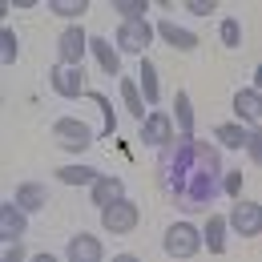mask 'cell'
Here are the masks:
<instances>
[{
    "mask_svg": "<svg viewBox=\"0 0 262 262\" xmlns=\"http://www.w3.org/2000/svg\"><path fill=\"white\" fill-rule=\"evenodd\" d=\"M198 250H202V234H198V226H190V222H173V226L165 230V254H173V258H194Z\"/></svg>",
    "mask_w": 262,
    "mask_h": 262,
    "instance_id": "obj_1",
    "label": "cell"
},
{
    "mask_svg": "<svg viewBox=\"0 0 262 262\" xmlns=\"http://www.w3.org/2000/svg\"><path fill=\"white\" fill-rule=\"evenodd\" d=\"M53 133H57V145L69 149V154H81V149L93 145V133H89V125H85L81 117H61V121H53Z\"/></svg>",
    "mask_w": 262,
    "mask_h": 262,
    "instance_id": "obj_2",
    "label": "cell"
},
{
    "mask_svg": "<svg viewBox=\"0 0 262 262\" xmlns=\"http://www.w3.org/2000/svg\"><path fill=\"white\" fill-rule=\"evenodd\" d=\"M137 206L133 202H125V198H117L113 206H105L101 210V222H105V230H113V234H129L133 226H137Z\"/></svg>",
    "mask_w": 262,
    "mask_h": 262,
    "instance_id": "obj_3",
    "label": "cell"
},
{
    "mask_svg": "<svg viewBox=\"0 0 262 262\" xmlns=\"http://www.w3.org/2000/svg\"><path fill=\"white\" fill-rule=\"evenodd\" d=\"M85 45H89V33H85L81 25H69L65 33L57 36V57H61V65H81Z\"/></svg>",
    "mask_w": 262,
    "mask_h": 262,
    "instance_id": "obj_4",
    "label": "cell"
},
{
    "mask_svg": "<svg viewBox=\"0 0 262 262\" xmlns=\"http://www.w3.org/2000/svg\"><path fill=\"white\" fill-rule=\"evenodd\" d=\"M149 40H154V29L145 20H121V29H117V49L121 53H145Z\"/></svg>",
    "mask_w": 262,
    "mask_h": 262,
    "instance_id": "obj_5",
    "label": "cell"
},
{
    "mask_svg": "<svg viewBox=\"0 0 262 262\" xmlns=\"http://www.w3.org/2000/svg\"><path fill=\"white\" fill-rule=\"evenodd\" d=\"M49 81H53V89H57L65 101H77L85 93V69H77V65H57Z\"/></svg>",
    "mask_w": 262,
    "mask_h": 262,
    "instance_id": "obj_6",
    "label": "cell"
},
{
    "mask_svg": "<svg viewBox=\"0 0 262 262\" xmlns=\"http://www.w3.org/2000/svg\"><path fill=\"white\" fill-rule=\"evenodd\" d=\"M230 222H234V230H238L242 238H254V234L262 230V206H254V202H238L234 214H230Z\"/></svg>",
    "mask_w": 262,
    "mask_h": 262,
    "instance_id": "obj_7",
    "label": "cell"
},
{
    "mask_svg": "<svg viewBox=\"0 0 262 262\" xmlns=\"http://www.w3.org/2000/svg\"><path fill=\"white\" fill-rule=\"evenodd\" d=\"M141 137H145V145H169V137H173V121H169L165 113H145V121H141Z\"/></svg>",
    "mask_w": 262,
    "mask_h": 262,
    "instance_id": "obj_8",
    "label": "cell"
},
{
    "mask_svg": "<svg viewBox=\"0 0 262 262\" xmlns=\"http://www.w3.org/2000/svg\"><path fill=\"white\" fill-rule=\"evenodd\" d=\"M0 238L20 242L25 238V210L20 206H0Z\"/></svg>",
    "mask_w": 262,
    "mask_h": 262,
    "instance_id": "obj_9",
    "label": "cell"
},
{
    "mask_svg": "<svg viewBox=\"0 0 262 262\" xmlns=\"http://www.w3.org/2000/svg\"><path fill=\"white\" fill-rule=\"evenodd\" d=\"M69 258L73 262H101L105 250H101V242L93 238V234H77V238L69 242Z\"/></svg>",
    "mask_w": 262,
    "mask_h": 262,
    "instance_id": "obj_10",
    "label": "cell"
},
{
    "mask_svg": "<svg viewBox=\"0 0 262 262\" xmlns=\"http://www.w3.org/2000/svg\"><path fill=\"white\" fill-rule=\"evenodd\" d=\"M117 198H125V182L121 178H93V202H97L101 210L113 206Z\"/></svg>",
    "mask_w": 262,
    "mask_h": 262,
    "instance_id": "obj_11",
    "label": "cell"
},
{
    "mask_svg": "<svg viewBox=\"0 0 262 262\" xmlns=\"http://www.w3.org/2000/svg\"><path fill=\"white\" fill-rule=\"evenodd\" d=\"M158 33L165 36V45H173V49H182V53H194V49H198V36L190 33V29H182V25L162 20V25H158Z\"/></svg>",
    "mask_w": 262,
    "mask_h": 262,
    "instance_id": "obj_12",
    "label": "cell"
},
{
    "mask_svg": "<svg viewBox=\"0 0 262 262\" xmlns=\"http://www.w3.org/2000/svg\"><path fill=\"white\" fill-rule=\"evenodd\" d=\"M234 109H238L246 121H254V125L262 121V105H258V93H254V89H238V93H234Z\"/></svg>",
    "mask_w": 262,
    "mask_h": 262,
    "instance_id": "obj_13",
    "label": "cell"
},
{
    "mask_svg": "<svg viewBox=\"0 0 262 262\" xmlns=\"http://www.w3.org/2000/svg\"><path fill=\"white\" fill-rule=\"evenodd\" d=\"M202 242H206L210 254H222V250H226V218L214 214V218L206 222V238H202Z\"/></svg>",
    "mask_w": 262,
    "mask_h": 262,
    "instance_id": "obj_14",
    "label": "cell"
},
{
    "mask_svg": "<svg viewBox=\"0 0 262 262\" xmlns=\"http://www.w3.org/2000/svg\"><path fill=\"white\" fill-rule=\"evenodd\" d=\"M16 206L29 214V210H40L45 206V186L40 182H25V186H16Z\"/></svg>",
    "mask_w": 262,
    "mask_h": 262,
    "instance_id": "obj_15",
    "label": "cell"
},
{
    "mask_svg": "<svg viewBox=\"0 0 262 262\" xmlns=\"http://www.w3.org/2000/svg\"><path fill=\"white\" fill-rule=\"evenodd\" d=\"M93 57H97L101 73H121V61H117V49H113V45H105L101 36H93Z\"/></svg>",
    "mask_w": 262,
    "mask_h": 262,
    "instance_id": "obj_16",
    "label": "cell"
},
{
    "mask_svg": "<svg viewBox=\"0 0 262 262\" xmlns=\"http://www.w3.org/2000/svg\"><path fill=\"white\" fill-rule=\"evenodd\" d=\"M121 97H125V109H129L137 121H145V97H141V89L133 85L129 77H121Z\"/></svg>",
    "mask_w": 262,
    "mask_h": 262,
    "instance_id": "obj_17",
    "label": "cell"
},
{
    "mask_svg": "<svg viewBox=\"0 0 262 262\" xmlns=\"http://www.w3.org/2000/svg\"><path fill=\"white\" fill-rule=\"evenodd\" d=\"M57 178H61L65 186H93V178H97V173H93L89 165H61V169H57Z\"/></svg>",
    "mask_w": 262,
    "mask_h": 262,
    "instance_id": "obj_18",
    "label": "cell"
},
{
    "mask_svg": "<svg viewBox=\"0 0 262 262\" xmlns=\"http://www.w3.org/2000/svg\"><path fill=\"white\" fill-rule=\"evenodd\" d=\"M173 117H178V125H182V133H186V137L194 133V105H190V97H186V93H178V97H173Z\"/></svg>",
    "mask_w": 262,
    "mask_h": 262,
    "instance_id": "obj_19",
    "label": "cell"
},
{
    "mask_svg": "<svg viewBox=\"0 0 262 262\" xmlns=\"http://www.w3.org/2000/svg\"><path fill=\"white\" fill-rule=\"evenodd\" d=\"M214 133H218V145H226V149H242V145H246V133H250V129H242V125H230V121H226V125H218Z\"/></svg>",
    "mask_w": 262,
    "mask_h": 262,
    "instance_id": "obj_20",
    "label": "cell"
},
{
    "mask_svg": "<svg viewBox=\"0 0 262 262\" xmlns=\"http://www.w3.org/2000/svg\"><path fill=\"white\" fill-rule=\"evenodd\" d=\"M141 97L145 101H158V65H149V61H141Z\"/></svg>",
    "mask_w": 262,
    "mask_h": 262,
    "instance_id": "obj_21",
    "label": "cell"
},
{
    "mask_svg": "<svg viewBox=\"0 0 262 262\" xmlns=\"http://www.w3.org/2000/svg\"><path fill=\"white\" fill-rule=\"evenodd\" d=\"M49 8H53L57 16H85L89 0H49Z\"/></svg>",
    "mask_w": 262,
    "mask_h": 262,
    "instance_id": "obj_22",
    "label": "cell"
},
{
    "mask_svg": "<svg viewBox=\"0 0 262 262\" xmlns=\"http://www.w3.org/2000/svg\"><path fill=\"white\" fill-rule=\"evenodd\" d=\"M16 53H20V49H16V33H12V29H0V61L12 65Z\"/></svg>",
    "mask_w": 262,
    "mask_h": 262,
    "instance_id": "obj_23",
    "label": "cell"
},
{
    "mask_svg": "<svg viewBox=\"0 0 262 262\" xmlns=\"http://www.w3.org/2000/svg\"><path fill=\"white\" fill-rule=\"evenodd\" d=\"M218 36H222V45H226V49H238V45H242V25H238V20L230 16V20H222Z\"/></svg>",
    "mask_w": 262,
    "mask_h": 262,
    "instance_id": "obj_24",
    "label": "cell"
},
{
    "mask_svg": "<svg viewBox=\"0 0 262 262\" xmlns=\"http://www.w3.org/2000/svg\"><path fill=\"white\" fill-rule=\"evenodd\" d=\"M117 12L125 20H145V0H117Z\"/></svg>",
    "mask_w": 262,
    "mask_h": 262,
    "instance_id": "obj_25",
    "label": "cell"
},
{
    "mask_svg": "<svg viewBox=\"0 0 262 262\" xmlns=\"http://www.w3.org/2000/svg\"><path fill=\"white\" fill-rule=\"evenodd\" d=\"M89 101H97V105H101V121H105V133H113L117 117H113V105H109V97H105V93H93Z\"/></svg>",
    "mask_w": 262,
    "mask_h": 262,
    "instance_id": "obj_26",
    "label": "cell"
},
{
    "mask_svg": "<svg viewBox=\"0 0 262 262\" xmlns=\"http://www.w3.org/2000/svg\"><path fill=\"white\" fill-rule=\"evenodd\" d=\"M222 190H226L230 198H238V190H242V173H238V169H230L226 178H222Z\"/></svg>",
    "mask_w": 262,
    "mask_h": 262,
    "instance_id": "obj_27",
    "label": "cell"
},
{
    "mask_svg": "<svg viewBox=\"0 0 262 262\" xmlns=\"http://www.w3.org/2000/svg\"><path fill=\"white\" fill-rule=\"evenodd\" d=\"M214 4H218V0H186V8H190L194 16H210V12H214Z\"/></svg>",
    "mask_w": 262,
    "mask_h": 262,
    "instance_id": "obj_28",
    "label": "cell"
},
{
    "mask_svg": "<svg viewBox=\"0 0 262 262\" xmlns=\"http://www.w3.org/2000/svg\"><path fill=\"white\" fill-rule=\"evenodd\" d=\"M246 149L254 162H262V133H246Z\"/></svg>",
    "mask_w": 262,
    "mask_h": 262,
    "instance_id": "obj_29",
    "label": "cell"
},
{
    "mask_svg": "<svg viewBox=\"0 0 262 262\" xmlns=\"http://www.w3.org/2000/svg\"><path fill=\"white\" fill-rule=\"evenodd\" d=\"M198 162L206 165V169H214V165H218V154H214L210 145H198Z\"/></svg>",
    "mask_w": 262,
    "mask_h": 262,
    "instance_id": "obj_30",
    "label": "cell"
},
{
    "mask_svg": "<svg viewBox=\"0 0 262 262\" xmlns=\"http://www.w3.org/2000/svg\"><path fill=\"white\" fill-rule=\"evenodd\" d=\"M4 258H8V262H20V258H25V246H20V242H8V246H4Z\"/></svg>",
    "mask_w": 262,
    "mask_h": 262,
    "instance_id": "obj_31",
    "label": "cell"
}]
</instances>
